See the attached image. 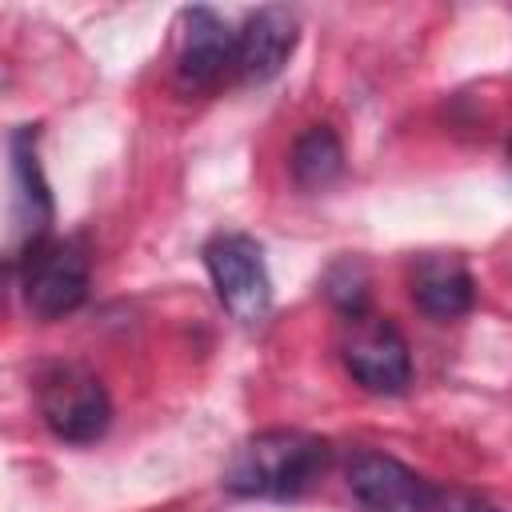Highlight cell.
Wrapping results in <instances>:
<instances>
[{
  "label": "cell",
  "instance_id": "obj_8",
  "mask_svg": "<svg viewBox=\"0 0 512 512\" xmlns=\"http://www.w3.org/2000/svg\"><path fill=\"white\" fill-rule=\"evenodd\" d=\"M348 492L364 512H420L428 480L384 452H360L348 464Z\"/></svg>",
  "mask_w": 512,
  "mask_h": 512
},
{
  "label": "cell",
  "instance_id": "obj_9",
  "mask_svg": "<svg viewBox=\"0 0 512 512\" xmlns=\"http://www.w3.org/2000/svg\"><path fill=\"white\" fill-rule=\"evenodd\" d=\"M408 288H412V304L432 320H456V316L472 312V304H476L472 272L464 268L460 256H444V252L420 256L412 264Z\"/></svg>",
  "mask_w": 512,
  "mask_h": 512
},
{
  "label": "cell",
  "instance_id": "obj_4",
  "mask_svg": "<svg viewBox=\"0 0 512 512\" xmlns=\"http://www.w3.org/2000/svg\"><path fill=\"white\" fill-rule=\"evenodd\" d=\"M204 264H208V276H212V288H216L220 304L240 324H260L268 316L272 280H268V268H264V252L252 236L224 232V236L208 240Z\"/></svg>",
  "mask_w": 512,
  "mask_h": 512
},
{
  "label": "cell",
  "instance_id": "obj_1",
  "mask_svg": "<svg viewBox=\"0 0 512 512\" xmlns=\"http://www.w3.org/2000/svg\"><path fill=\"white\" fill-rule=\"evenodd\" d=\"M324 468H328V440L300 428H268L232 452L224 468V488L236 496L292 500L308 492L324 476Z\"/></svg>",
  "mask_w": 512,
  "mask_h": 512
},
{
  "label": "cell",
  "instance_id": "obj_7",
  "mask_svg": "<svg viewBox=\"0 0 512 512\" xmlns=\"http://www.w3.org/2000/svg\"><path fill=\"white\" fill-rule=\"evenodd\" d=\"M296 36H300V24L288 8H260L244 20V28L236 32V48H232V72L244 80V84H264L272 80L292 48H296Z\"/></svg>",
  "mask_w": 512,
  "mask_h": 512
},
{
  "label": "cell",
  "instance_id": "obj_5",
  "mask_svg": "<svg viewBox=\"0 0 512 512\" xmlns=\"http://www.w3.org/2000/svg\"><path fill=\"white\" fill-rule=\"evenodd\" d=\"M340 356H344V368L352 372V380L360 388H368V392L396 396L412 380L408 344H404L400 328L388 316H372V312L348 316V332L340 340Z\"/></svg>",
  "mask_w": 512,
  "mask_h": 512
},
{
  "label": "cell",
  "instance_id": "obj_12",
  "mask_svg": "<svg viewBox=\"0 0 512 512\" xmlns=\"http://www.w3.org/2000/svg\"><path fill=\"white\" fill-rule=\"evenodd\" d=\"M420 512H500V508H492V504H484V500H476L468 492H452V488L428 484V496H424Z\"/></svg>",
  "mask_w": 512,
  "mask_h": 512
},
{
  "label": "cell",
  "instance_id": "obj_11",
  "mask_svg": "<svg viewBox=\"0 0 512 512\" xmlns=\"http://www.w3.org/2000/svg\"><path fill=\"white\" fill-rule=\"evenodd\" d=\"M28 144V132L16 140V184H20V224L32 232V240L36 236H44V224H48V188H44V180H40V164H36V156L24 148Z\"/></svg>",
  "mask_w": 512,
  "mask_h": 512
},
{
  "label": "cell",
  "instance_id": "obj_6",
  "mask_svg": "<svg viewBox=\"0 0 512 512\" xmlns=\"http://www.w3.org/2000/svg\"><path fill=\"white\" fill-rule=\"evenodd\" d=\"M232 48H236V32L212 8H188L184 32H180V52H176L180 88H188V92L216 88L220 76L232 72Z\"/></svg>",
  "mask_w": 512,
  "mask_h": 512
},
{
  "label": "cell",
  "instance_id": "obj_2",
  "mask_svg": "<svg viewBox=\"0 0 512 512\" xmlns=\"http://www.w3.org/2000/svg\"><path fill=\"white\" fill-rule=\"evenodd\" d=\"M36 408L48 432L68 444H92L112 420L104 384L80 364H48L36 376Z\"/></svg>",
  "mask_w": 512,
  "mask_h": 512
},
{
  "label": "cell",
  "instance_id": "obj_10",
  "mask_svg": "<svg viewBox=\"0 0 512 512\" xmlns=\"http://www.w3.org/2000/svg\"><path fill=\"white\" fill-rule=\"evenodd\" d=\"M344 168V148L332 128H308L292 148V176L300 188H328Z\"/></svg>",
  "mask_w": 512,
  "mask_h": 512
},
{
  "label": "cell",
  "instance_id": "obj_3",
  "mask_svg": "<svg viewBox=\"0 0 512 512\" xmlns=\"http://www.w3.org/2000/svg\"><path fill=\"white\" fill-rule=\"evenodd\" d=\"M24 304L40 320L68 316L84 304L88 296V256L76 240H56V236H36L24 248V272H20Z\"/></svg>",
  "mask_w": 512,
  "mask_h": 512
}]
</instances>
